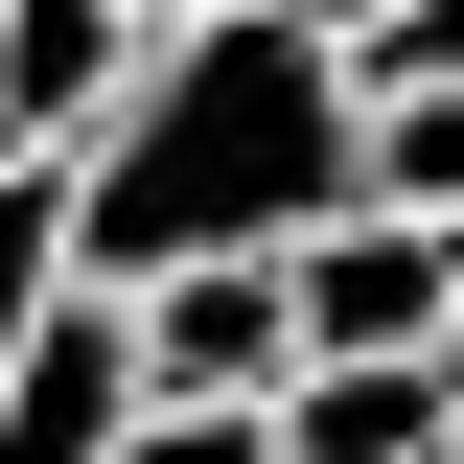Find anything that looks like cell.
<instances>
[{
	"label": "cell",
	"mask_w": 464,
	"mask_h": 464,
	"mask_svg": "<svg viewBox=\"0 0 464 464\" xmlns=\"http://www.w3.org/2000/svg\"><path fill=\"white\" fill-rule=\"evenodd\" d=\"M325 163H348V47H325V0H209V24H140V70L47 140V186H70V279H140V256H256L279 209H325Z\"/></svg>",
	"instance_id": "cell-1"
},
{
	"label": "cell",
	"mask_w": 464,
	"mask_h": 464,
	"mask_svg": "<svg viewBox=\"0 0 464 464\" xmlns=\"http://www.w3.org/2000/svg\"><path fill=\"white\" fill-rule=\"evenodd\" d=\"M279 256V348H441V209H372V186H325V209L256 232Z\"/></svg>",
	"instance_id": "cell-2"
},
{
	"label": "cell",
	"mask_w": 464,
	"mask_h": 464,
	"mask_svg": "<svg viewBox=\"0 0 464 464\" xmlns=\"http://www.w3.org/2000/svg\"><path fill=\"white\" fill-rule=\"evenodd\" d=\"M116 372L140 395H279V256H140L116 279Z\"/></svg>",
	"instance_id": "cell-3"
},
{
	"label": "cell",
	"mask_w": 464,
	"mask_h": 464,
	"mask_svg": "<svg viewBox=\"0 0 464 464\" xmlns=\"http://www.w3.org/2000/svg\"><path fill=\"white\" fill-rule=\"evenodd\" d=\"M256 441L279 464H418L441 441V348H302L279 395H256Z\"/></svg>",
	"instance_id": "cell-4"
},
{
	"label": "cell",
	"mask_w": 464,
	"mask_h": 464,
	"mask_svg": "<svg viewBox=\"0 0 464 464\" xmlns=\"http://www.w3.org/2000/svg\"><path fill=\"white\" fill-rule=\"evenodd\" d=\"M116 70H140V0H0V140H24V163H47Z\"/></svg>",
	"instance_id": "cell-5"
},
{
	"label": "cell",
	"mask_w": 464,
	"mask_h": 464,
	"mask_svg": "<svg viewBox=\"0 0 464 464\" xmlns=\"http://www.w3.org/2000/svg\"><path fill=\"white\" fill-rule=\"evenodd\" d=\"M47 302H70V186L24 163V140H0V348L47 325Z\"/></svg>",
	"instance_id": "cell-6"
},
{
	"label": "cell",
	"mask_w": 464,
	"mask_h": 464,
	"mask_svg": "<svg viewBox=\"0 0 464 464\" xmlns=\"http://www.w3.org/2000/svg\"><path fill=\"white\" fill-rule=\"evenodd\" d=\"M93 464H279V441H256V395H116Z\"/></svg>",
	"instance_id": "cell-7"
},
{
	"label": "cell",
	"mask_w": 464,
	"mask_h": 464,
	"mask_svg": "<svg viewBox=\"0 0 464 464\" xmlns=\"http://www.w3.org/2000/svg\"><path fill=\"white\" fill-rule=\"evenodd\" d=\"M418 464H464V348H441V441H418Z\"/></svg>",
	"instance_id": "cell-8"
},
{
	"label": "cell",
	"mask_w": 464,
	"mask_h": 464,
	"mask_svg": "<svg viewBox=\"0 0 464 464\" xmlns=\"http://www.w3.org/2000/svg\"><path fill=\"white\" fill-rule=\"evenodd\" d=\"M441 348H464V256H441Z\"/></svg>",
	"instance_id": "cell-9"
},
{
	"label": "cell",
	"mask_w": 464,
	"mask_h": 464,
	"mask_svg": "<svg viewBox=\"0 0 464 464\" xmlns=\"http://www.w3.org/2000/svg\"><path fill=\"white\" fill-rule=\"evenodd\" d=\"M140 24H209V0H140Z\"/></svg>",
	"instance_id": "cell-10"
}]
</instances>
